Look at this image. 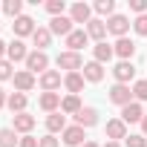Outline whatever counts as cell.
<instances>
[{
    "mask_svg": "<svg viewBox=\"0 0 147 147\" xmlns=\"http://www.w3.org/2000/svg\"><path fill=\"white\" fill-rule=\"evenodd\" d=\"M55 63H58V69H66V72H78V69H84V58H81V52H61L58 58H55Z\"/></svg>",
    "mask_w": 147,
    "mask_h": 147,
    "instance_id": "obj_1",
    "label": "cell"
},
{
    "mask_svg": "<svg viewBox=\"0 0 147 147\" xmlns=\"http://www.w3.org/2000/svg\"><path fill=\"white\" fill-rule=\"evenodd\" d=\"M26 69L32 72V75H43V72L49 69V55L40 52V49L29 52V58H26Z\"/></svg>",
    "mask_w": 147,
    "mask_h": 147,
    "instance_id": "obj_2",
    "label": "cell"
},
{
    "mask_svg": "<svg viewBox=\"0 0 147 147\" xmlns=\"http://www.w3.org/2000/svg\"><path fill=\"white\" fill-rule=\"evenodd\" d=\"M110 101H113V104H118V107H127V104H133L136 98H133V90H130V84H113V87H110Z\"/></svg>",
    "mask_w": 147,
    "mask_h": 147,
    "instance_id": "obj_3",
    "label": "cell"
},
{
    "mask_svg": "<svg viewBox=\"0 0 147 147\" xmlns=\"http://www.w3.org/2000/svg\"><path fill=\"white\" fill-rule=\"evenodd\" d=\"M107 32L115 35V38H127V32H130V18H127V15H113V18L107 20Z\"/></svg>",
    "mask_w": 147,
    "mask_h": 147,
    "instance_id": "obj_4",
    "label": "cell"
},
{
    "mask_svg": "<svg viewBox=\"0 0 147 147\" xmlns=\"http://www.w3.org/2000/svg\"><path fill=\"white\" fill-rule=\"evenodd\" d=\"M61 136H63V144H66V147H81V144H87V133H84V127H78V124L66 127Z\"/></svg>",
    "mask_w": 147,
    "mask_h": 147,
    "instance_id": "obj_5",
    "label": "cell"
},
{
    "mask_svg": "<svg viewBox=\"0 0 147 147\" xmlns=\"http://www.w3.org/2000/svg\"><path fill=\"white\" fill-rule=\"evenodd\" d=\"M113 75H115V84H130L136 78V66L133 61H118L115 69H113Z\"/></svg>",
    "mask_w": 147,
    "mask_h": 147,
    "instance_id": "obj_6",
    "label": "cell"
},
{
    "mask_svg": "<svg viewBox=\"0 0 147 147\" xmlns=\"http://www.w3.org/2000/svg\"><path fill=\"white\" fill-rule=\"evenodd\" d=\"M49 32H52V35H63V38H69L72 32H75V26H72V20H69L66 15H61V18H52V20H49Z\"/></svg>",
    "mask_w": 147,
    "mask_h": 147,
    "instance_id": "obj_7",
    "label": "cell"
},
{
    "mask_svg": "<svg viewBox=\"0 0 147 147\" xmlns=\"http://www.w3.org/2000/svg\"><path fill=\"white\" fill-rule=\"evenodd\" d=\"M26 58H29V49H26V43H23L20 38H15V40L9 43V49H6V61L18 63V61H26Z\"/></svg>",
    "mask_w": 147,
    "mask_h": 147,
    "instance_id": "obj_8",
    "label": "cell"
},
{
    "mask_svg": "<svg viewBox=\"0 0 147 147\" xmlns=\"http://www.w3.org/2000/svg\"><path fill=\"white\" fill-rule=\"evenodd\" d=\"M141 118H144V107L138 104V101H133V104H127V107H121V121L124 124H141Z\"/></svg>",
    "mask_w": 147,
    "mask_h": 147,
    "instance_id": "obj_9",
    "label": "cell"
},
{
    "mask_svg": "<svg viewBox=\"0 0 147 147\" xmlns=\"http://www.w3.org/2000/svg\"><path fill=\"white\" fill-rule=\"evenodd\" d=\"M69 20H72V23H90V20H92V6H87V3H72Z\"/></svg>",
    "mask_w": 147,
    "mask_h": 147,
    "instance_id": "obj_10",
    "label": "cell"
},
{
    "mask_svg": "<svg viewBox=\"0 0 147 147\" xmlns=\"http://www.w3.org/2000/svg\"><path fill=\"white\" fill-rule=\"evenodd\" d=\"M61 84H63V78H61L58 69H46L43 75H40V90H43V92H55Z\"/></svg>",
    "mask_w": 147,
    "mask_h": 147,
    "instance_id": "obj_11",
    "label": "cell"
},
{
    "mask_svg": "<svg viewBox=\"0 0 147 147\" xmlns=\"http://www.w3.org/2000/svg\"><path fill=\"white\" fill-rule=\"evenodd\" d=\"M12 29H15V35L18 38H26V35H35V20L29 18V15H20V18H15V23H12Z\"/></svg>",
    "mask_w": 147,
    "mask_h": 147,
    "instance_id": "obj_12",
    "label": "cell"
},
{
    "mask_svg": "<svg viewBox=\"0 0 147 147\" xmlns=\"http://www.w3.org/2000/svg\"><path fill=\"white\" fill-rule=\"evenodd\" d=\"M87 35H90L95 43H104V38H107V20H101V18H92V20L87 23Z\"/></svg>",
    "mask_w": 147,
    "mask_h": 147,
    "instance_id": "obj_13",
    "label": "cell"
},
{
    "mask_svg": "<svg viewBox=\"0 0 147 147\" xmlns=\"http://www.w3.org/2000/svg\"><path fill=\"white\" fill-rule=\"evenodd\" d=\"M113 52H115L121 61H133V55H136V43H133L130 38H118V40L113 43Z\"/></svg>",
    "mask_w": 147,
    "mask_h": 147,
    "instance_id": "obj_14",
    "label": "cell"
},
{
    "mask_svg": "<svg viewBox=\"0 0 147 147\" xmlns=\"http://www.w3.org/2000/svg\"><path fill=\"white\" fill-rule=\"evenodd\" d=\"M32 127H35V115H29V113L12 115V130H15V133H23V136H29V133H32Z\"/></svg>",
    "mask_w": 147,
    "mask_h": 147,
    "instance_id": "obj_15",
    "label": "cell"
},
{
    "mask_svg": "<svg viewBox=\"0 0 147 147\" xmlns=\"http://www.w3.org/2000/svg\"><path fill=\"white\" fill-rule=\"evenodd\" d=\"M12 81H15V90H18V92H23V95H26V92L35 87V75H32L29 69H20V72H15V78H12Z\"/></svg>",
    "mask_w": 147,
    "mask_h": 147,
    "instance_id": "obj_16",
    "label": "cell"
},
{
    "mask_svg": "<svg viewBox=\"0 0 147 147\" xmlns=\"http://www.w3.org/2000/svg\"><path fill=\"white\" fill-rule=\"evenodd\" d=\"M61 101H63V98H61V92H43V95L38 98V104H40V110H46L49 115L61 110Z\"/></svg>",
    "mask_w": 147,
    "mask_h": 147,
    "instance_id": "obj_17",
    "label": "cell"
},
{
    "mask_svg": "<svg viewBox=\"0 0 147 147\" xmlns=\"http://www.w3.org/2000/svg\"><path fill=\"white\" fill-rule=\"evenodd\" d=\"M75 124L84 127V130H87V127H95V124H98V110H95V107H81V113L75 115Z\"/></svg>",
    "mask_w": 147,
    "mask_h": 147,
    "instance_id": "obj_18",
    "label": "cell"
},
{
    "mask_svg": "<svg viewBox=\"0 0 147 147\" xmlns=\"http://www.w3.org/2000/svg\"><path fill=\"white\" fill-rule=\"evenodd\" d=\"M90 43V35H87V29H75L69 38H66V46H69V52H81L84 46Z\"/></svg>",
    "mask_w": 147,
    "mask_h": 147,
    "instance_id": "obj_19",
    "label": "cell"
},
{
    "mask_svg": "<svg viewBox=\"0 0 147 147\" xmlns=\"http://www.w3.org/2000/svg\"><path fill=\"white\" fill-rule=\"evenodd\" d=\"M63 87L69 90V95H78L84 90V75H81V72H66V75H63Z\"/></svg>",
    "mask_w": 147,
    "mask_h": 147,
    "instance_id": "obj_20",
    "label": "cell"
},
{
    "mask_svg": "<svg viewBox=\"0 0 147 147\" xmlns=\"http://www.w3.org/2000/svg\"><path fill=\"white\" fill-rule=\"evenodd\" d=\"M32 43H35V49L46 52V46L52 43V32H49V26H38L35 35H32Z\"/></svg>",
    "mask_w": 147,
    "mask_h": 147,
    "instance_id": "obj_21",
    "label": "cell"
},
{
    "mask_svg": "<svg viewBox=\"0 0 147 147\" xmlns=\"http://www.w3.org/2000/svg\"><path fill=\"white\" fill-rule=\"evenodd\" d=\"M107 138H110V141L127 138V124H124L121 118H113V121H107Z\"/></svg>",
    "mask_w": 147,
    "mask_h": 147,
    "instance_id": "obj_22",
    "label": "cell"
},
{
    "mask_svg": "<svg viewBox=\"0 0 147 147\" xmlns=\"http://www.w3.org/2000/svg\"><path fill=\"white\" fill-rule=\"evenodd\" d=\"M104 78V63H98V61H90V63H84V81H92V84H98Z\"/></svg>",
    "mask_w": 147,
    "mask_h": 147,
    "instance_id": "obj_23",
    "label": "cell"
},
{
    "mask_svg": "<svg viewBox=\"0 0 147 147\" xmlns=\"http://www.w3.org/2000/svg\"><path fill=\"white\" fill-rule=\"evenodd\" d=\"M113 55H115V52H113V46H110L107 40L92 46V61H98V63H107V61H113Z\"/></svg>",
    "mask_w": 147,
    "mask_h": 147,
    "instance_id": "obj_24",
    "label": "cell"
},
{
    "mask_svg": "<svg viewBox=\"0 0 147 147\" xmlns=\"http://www.w3.org/2000/svg\"><path fill=\"white\" fill-rule=\"evenodd\" d=\"M6 107L12 110V115L26 113V95H23V92H12V95H9V101H6Z\"/></svg>",
    "mask_w": 147,
    "mask_h": 147,
    "instance_id": "obj_25",
    "label": "cell"
},
{
    "mask_svg": "<svg viewBox=\"0 0 147 147\" xmlns=\"http://www.w3.org/2000/svg\"><path fill=\"white\" fill-rule=\"evenodd\" d=\"M46 130H49V136H55V133H63V130H66V118H63L61 113H52V115H46Z\"/></svg>",
    "mask_w": 147,
    "mask_h": 147,
    "instance_id": "obj_26",
    "label": "cell"
},
{
    "mask_svg": "<svg viewBox=\"0 0 147 147\" xmlns=\"http://www.w3.org/2000/svg\"><path fill=\"white\" fill-rule=\"evenodd\" d=\"M61 113H66V115H78V113H81V98H78V95H66V98L61 101Z\"/></svg>",
    "mask_w": 147,
    "mask_h": 147,
    "instance_id": "obj_27",
    "label": "cell"
},
{
    "mask_svg": "<svg viewBox=\"0 0 147 147\" xmlns=\"http://www.w3.org/2000/svg\"><path fill=\"white\" fill-rule=\"evenodd\" d=\"M15 144H20L18 141V133L12 127H0V147H15Z\"/></svg>",
    "mask_w": 147,
    "mask_h": 147,
    "instance_id": "obj_28",
    "label": "cell"
},
{
    "mask_svg": "<svg viewBox=\"0 0 147 147\" xmlns=\"http://www.w3.org/2000/svg\"><path fill=\"white\" fill-rule=\"evenodd\" d=\"M92 9H95L98 15H107V20H110V18L115 15V0H98Z\"/></svg>",
    "mask_w": 147,
    "mask_h": 147,
    "instance_id": "obj_29",
    "label": "cell"
},
{
    "mask_svg": "<svg viewBox=\"0 0 147 147\" xmlns=\"http://www.w3.org/2000/svg\"><path fill=\"white\" fill-rule=\"evenodd\" d=\"M3 12H6L9 18H20V15H23V3H20V0H6V3H3Z\"/></svg>",
    "mask_w": 147,
    "mask_h": 147,
    "instance_id": "obj_30",
    "label": "cell"
},
{
    "mask_svg": "<svg viewBox=\"0 0 147 147\" xmlns=\"http://www.w3.org/2000/svg\"><path fill=\"white\" fill-rule=\"evenodd\" d=\"M133 98H136L138 104H141V101H147V78H144V81H136V84H133Z\"/></svg>",
    "mask_w": 147,
    "mask_h": 147,
    "instance_id": "obj_31",
    "label": "cell"
},
{
    "mask_svg": "<svg viewBox=\"0 0 147 147\" xmlns=\"http://www.w3.org/2000/svg\"><path fill=\"white\" fill-rule=\"evenodd\" d=\"M9 78H15V63L12 61H0V81H9Z\"/></svg>",
    "mask_w": 147,
    "mask_h": 147,
    "instance_id": "obj_32",
    "label": "cell"
},
{
    "mask_svg": "<svg viewBox=\"0 0 147 147\" xmlns=\"http://www.w3.org/2000/svg\"><path fill=\"white\" fill-rule=\"evenodd\" d=\"M63 9H66L63 0H49V3H46V12H49L52 18H61V15H63Z\"/></svg>",
    "mask_w": 147,
    "mask_h": 147,
    "instance_id": "obj_33",
    "label": "cell"
},
{
    "mask_svg": "<svg viewBox=\"0 0 147 147\" xmlns=\"http://www.w3.org/2000/svg\"><path fill=\"white\" fill-rule=\"evenodd\" d=\"M124 144H127V147H147V138H144L141 133H133V136L124 138Z\"/></svg>",
    "mask_w": 147,
    "mask_h": 147,
    "instance_id": "obj_34",
    "label": "cell"
},
{
    "mask_svg": "<svg viewBox=\"0 0 147 147\" xmlns=\"http://www.w3.org/2000/svg\"><path fill=\"white\" fill-rule=\"evenodd\" d=\"M133 29H136L138 35H144V38H147V15H138V18L133 20Z\"/></svg>",
    "mask_w": 147,
    "mask_h": 147,
    "instance_id": "obj_35",
    "label": "cell"
},
{
    "mask_svg": "<svg viewBox=\"0 0 147 147\" xmlns=\"http://www.w3.org/2000/svg\"><path fill=\"white\" fill-rule=\"evenodd\" d=\"M130 9L136 15H147V0H130Z\"/></svg>",
    "mask_w": 147,
    "mask_h": 147,
    "instance_id": "obj_36",
    "label": "cell"
},
{
    "mask_svg": "<svg viewBox=\"0 0 147 147\" xmlns=\"http://www.w3.org/2000/svg\"><path fill=\"white\" fill-rule=\"evenodd\" d=\"M38 147H58V138H55V136H49V133H46V136H43V138H38Z\"/></svg>",
    "mask_w": 147,
    "mask_h": 147,
    "instance_id": "obj_37",
    "label": "cell"
},
{
    "mask_svg": "<svg viewBox=\"0 0 147 147\" xmlns=\"http://www.w3.org/2000/svg\"><path fill=\"white\" fill-rule=\"evenodd\" d=\"M18 147H38V138H35V136H23Z\"/></svg>",
    "mask_w": 147,
    "mask_h": 147,
    "instance_id": "obj_38",
    "label": "cell"
},
{
    "mask_svg": "<svg viewBox=\"0 0 147 147\" xmlns=\"http://www.w3.org/2000/svg\"><path fill=\"white\" fill-rule=\"evenodd\" d=\"M6 101H9V95H6V90H3V87H0V110L6 107Z\"/></svg>",
    "mask_w": 147,
    "mask_h": 147,
    "instance_id": "obj_39",
    "label": "cell"
},
{
    "mask_svg": "<svg viewBox=\"0 0 147 147\" xmlns=\"http://www.w3.org/2000/svg\"><path fill=\"white\" fill-rule=\"evenodd\" d=\"M141 136L147 138V113H144V118H141Z\"/></svg>",
    "mask_w": 147,
    "mask_h": 147,
    "instance_id": "obj_40",
    "label": "cell"
},
{
    "mask_svg": "<svg viewBox=\"0 0 147 147\" xmlns=\"http://www.w3.org/2000/svg\"><path fill=\"white\" fill-rule=\"evenodd\" d=\"M6 49H9V43H3V40H0V61L6 58Z\"/></svg>",
    "mask_w": 147,
    "mask_h": 147,
    "instance_id": "obj_41",
    "label": "cell"
},
{
    "mask_svg": "<svg viewBox=\"0 0 147 147\" xmlns=\"http://www.w3.org/2000/svg\"><path fill=\"white\" fill-rule=\"evenodd\" d=\"M104 147H121V141H107Z\"/></svg>",
    "mask_w": 147,
    "mask_h": 147,
    "instance_id": "obj_42",
    "label": "cell"
},
{
    "mask_svg": "<svg viewBox=\"0 0 147 147\" xmlns=\"http://www.w3.org/2000/svg\"><path fill=\"white\" fill-rule=\"evenodd\" d=\"M81 147H98V144H95V141H87V144H81Z\"/></svg>",
    "mask_w": 147,
    "mask_h": 147,
    "instance_id": "obj_43",
    "label": "cell"
}]
</instances>
